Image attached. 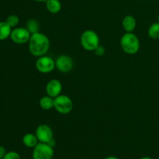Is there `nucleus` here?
<instances>
[{
	"label": "nucleus",
	"instance_id": "f257e3e1",
	"mask_svg": "<svg viewBox=\"0 0 159 159\" xmlns=\"http://www.w3.org/2000/svg\"><path fill=\"white\" fill-rule=\"evenodd\" d=\"M50 48V40L45 34L36 33L31 35L29 40V50L31 54L40 57L46 54Z\"/></svg>",
	"mask_w": 159,
	"mask_h": 159
},
{
	"label": "nucleus",
	"instance_id": "f03ea898",
	"mask_svg": "<svg viewBox=\"0 0 159 159\" xmlns=\"http://www.w3.org/2000/svg\"><path fill=\"white\" fill-rule=\"evenodd\" d=\"M120 45L123 51L129 54H136L140 48L139 40L132 33H127L121 37Z\"/></svg>",
	"mask_w": 159,
	"mask_h": 159
},
{
	"label": "nucleus",
	"instance_id": "7ed1b4c3",
	"mask_svg": "<svg viewBox=\"0 0 159 159\" xmlns=\"http://www.w3.org/2000/svg\"><path fill=\"white\" fill-rule=\"evenodd\" d=\"M81 43L84 49L86 51H95L99 45V36L92 30H85L81 36Z\"/></svg>",
	"mask_w": 159,
	"mask_h": 159
},
{
	"label": "nucleus",
	"instance_id": "20e7f679",
	"mask_svg": "<svg viewBox=\"0 0 159 159\" xmlns=\"http://www.w3.org/2000/svg\"><path fill=\"white\" fill-rule=\"evenodd\" d=\"M39 142L46 143L53 148L55 146V141L54 139V134L52 129L46 124L40 125L36 130L35 133Z\"/></svg>",
	"mask_w": 159,
	"mask_h": 159
},
{
	"label": "nucleus",
	"instance_id": "39448f33",
	"mask_svg": "<svg viewBox=\"0 0 159 159\" xmlns=\"http://www.w3.org/2000/svg\"><path fill=\"white\" fill-rule=\"evenodd\" d=\"M54 108L61 114L69 113L73 109L72 100L66 95H59L54 98Z\"/></svg>",
	"mask_w": 159,
	"mask_h": 159
},
{
	"label": "nucleus",
	"instance_id": "423d86ee",
	"mask_svg": "<svg viewBox=\"0 0 159 159\" xmlns=\"http://www.w3.org/2000/svg\"><path fill=\"white\" fill-rule=\"evenodd\" d=\"M54 156V148L46 143L39 142L33 151L34 159H51Z\"/></svg>",
	"mask_w": 159,
	"mask_h": 159
},
{
	"label": "nucleus",
	"instance_id": "0eeeda50",
	"mask_svg": "<svg viewBox=\"0 0 159 159\" xmlns=\"http://www.w3.org/2000/svg\"><path fill=\"white\" fill-rule=\"evenodd\" d=\"M55 61L48 56H40L36 61V68L41 73H49L55 68Z\"/></svg>",
	"mask_w": 159,
	"mask_h": 159
},
{
	"label": "nucleus",
	"instance_id": "6e6552de",
	"mask_svg": "<svg viewBox=\"0 0 159 159\" xmlns=\"http://www.w3.org/2000/svg\"><path fill=\"white\" fill-rule=\"evenodd\" d=\"M30 37V33L28 31L26 28L23 27H16L12 30L10 35L11 40L14 43H18V44H23L26 42H29Z\"/></svg>",
	"mask_w": 159,
	"mask_h": 159
},
{
	"label": "nucleus",
	"instance_id": "1a4fd4ad",
	"mask_svg": "<svg viewBox=\"0 0 159 159\" xmlns=\"http://www.w3.org/2000/svg\"><path fill=\"white\" fill-rule=\"evenodd\" d=\"M56 68L61 72H68L74 65L73 60L68 55H61L55 61Z\"/></svg>",
	"mask_w": 159,
	"mask_h": 159
},
{
	"label": "nucleus",
	"instance_id": "9d476101",
	"mask_svg": "<svg viewBox=\"0 0 159 159\" xmlns=\"http://www.w3.org/2000/svg\"><path fill=\"white\" fill-rule=\"evenodd\" d=\"M62 90V85L57 79H52L49 81L46 85V92L48 96L55 98L61 95Z\"/></svg>",
	"mask_w": 159,
	"mask_h": 159
},
{
	"label": "nucleus",
	"instance_id": "9b49d317",
	"mask_svg": "<svg viewBox=\"0 0 159 159\" xmlns=\"http://www.w3.org/2000/svg\"><path fill=\"white\" fill-rule=\"evenodd\" d=\"M122 25L127 33H131L136 27V20L132 16H126L123 20Z\"/></svg>",
	"mask_w": 159,
	"mask_h": 159
},
{
	"label": "nucleus",
	"instance_id": "f8f14e48",
	"mask_svg": "<svg viewBox=\"0 0 159 159\" xmlns=\"http://www.w3.org/2000/svg\"><path fill=\"white\" fill-rule=\"evenodd\" d=\"M23 143L26 147L34 148L38 144L39 141L36 134H26L23 136Z\"/></svg>",
	"mask_w": 159,
	"mask_h": 159
},
{
	"label": "nucleus",
	"instance_id": "ddd939ff",
	"mask_svg": "<svg viewBox=\"0 0 159 159\" xmlns=\"http://www.w3.org/2000/svg\"><path fill=\"white\" fill-rule=\"evenodd\" d=\"M46 8L51 13H57L61 9V3L59 0H47Z\"/></svg>",
	"mask_w": 159,
	"mask_h": 159
},
{
	"label": "nucleus",
	"instance_id": "4468645a",
	"mask_svg": "<svg viewBox=\"0 0 159 159\" xmlns=\"http://www.w3.org/2000/svg\"><path fill=\"white\" fill-rule=\"evenodd\" d=\"M12 28L6 21L0 22V40H4L10 37Z\"/></svg>",
	"mask_w": 159,
	"mask_h": 159
},
{
	"label": "nucleus",
	"instance_id": "2eb2a0df",
	"mask_svg": "<svg viewBox=\"0 0 159 159\" xmlns=\"http://www.w3.org/2000/svg\"><path fill=\"white\" fill-rule=\"evenodd\" d=\"M40 107L44 110H49L54 107V98L51 97L49 96H46L42 97L40 99Z\"/></svg>",
	"mask_w": 159,
	"mask_h": 159
},
{
	"label": "nucleus",
	"instance_id": "dca6fc26",
	"mask_svg": "<svg viewBox=\"0 0 159 159\" xmlns=\"http://www.w3.org/2000/svg\"><path fill=\"white\" fill-rule=\"evenodd\" d=\"M26 29L30 33L31 35L36 34V33H38L39 29H40L38 22L35 20H30L26 23Z\"/></svg>",
	"mask_w": 159,
	"mask_h": 159
},
{
	"label": "nucleus",
	"instance_id": "f3484780",
	"mask_svg": "<svg viewBox=\"0 0 159 159\" xmlns=\"http://www.w3.org/2000/svg\"><path fill=\"white\" fill-rule=\"evenodd\" d=\"M148 35L152 39H159V23L151 25L148 29Z\"/></svg>",
	"mask_w": 159,
	"mask_h": 159
},
{
	"label": "nucleus",
	"instance_id": "a211bd4d",
	"mask_svg": "<svg viewBox=\"0 0 159 159\" xmlns=\"http://www.w3.org/2000/svg\"><path fill=\"white\" fill-rule=\"evenodd\" d=\"M19 21H20V20H19V17L16 15L9 16L6 20V23L9 24V26H10L11 28L16 27V26L18 25Z\"/></svg>",
	"mask_w": 159,
	"mask_h": 159
},
{
	"label": "nucleus",
	"instance_id": "6ab92c4d",
	"mask_svg": "<svg viewBox=\"0 0 159 159\" xmlns=\"http://www.w3.org/2000/svg\"><path fill=\"white\" fill-rule=\"evenodd\" d=\"M2 159H20V156L17 152H6V154L3 157Z\"/></svg>",
	"mask_w": 159,
	"mask_h": 159
},
{
	"label": "nucleus",
	"instance_id": "aec40b11",
	"mask_svg": "<svg viewBox=\"0 0 159 159\" xmlns=\"http://www.w3.org/2000/svg\"><path fill=\"white\" fill-rule=\"evenodd\" d=\"M94 51H95V53H96V55L102 56V55H103L104 53H105V49H104V48L102 46L99 45V46L96 48V49Z\"/></svg>",
	"mask_w": 159,
	"mask_h": 159
},
{
	"label": "nucleus",
	"instance_id": "412c9836",
	"mask_svg": "<svg viewBox=\"0 0 159 159\" xmlns=\"http://www.w3.org/2000/svg\"><path fill=\"white\" fill-rule=\"evenodd\" d=\"M6 154V148H5L4 147H2V146H0V158L2 159Z\"/></svg>",
	"mask_w": 159,
	"mask_h": 159
},
{
	"label": "nucleus",
	"instance_id": "4be33fe9",
	"mask_svg": "<svg viewBox=\"0 0 159 159\" xmlns=\"http://www.w3.org/2000/svg\"><path fill=\"white\" fill-rule=\"evenodd\" d=\"M105 159H119V158H116V157L115 156H109V157H107Z\"/></svg>",
	"mask_w": 159,
	"mask_h": 159
},
{
	"label": "nucleus",
	"instance_id": "5701e85b",
	"mask_svg": "<svg viewBox=\"0 0 159 159\" xmlns=\"http://www.w3.org/2000/svg\"><path fill=\"white\" fill-rule=\"evenodd\" d=\"M33 1L38 2H46L47 0H33Z\"/></svg>",
	"mask_w": 159,
	"mask_h": 159
},
{
	"label": "nucleus",
	"instance_id": "b1692460",
	"mask_svg": "<svg viewBox=\"0 0 159 159\" xmlns=\"http://www.w3.org/2000/svg\"><path fill=\"white\" fill-rule=\"evenodd\" d=\"M141 159H152V158H150V157H143V158Z\"/></svg>",
	"mask_w": 159,
	"mask_h": 159
},
{
	"label": "nucleus",
	"instance_id": "393cba45",
	"mask_svg": "<svg viewBox=\"0 0 159 159\" xmlns=\"http://www.w3.org/2000/svg\"><path fill=\"white\" fill-rule=\"evenodd\" d=\"M158 22L159 23V15L158 16Z\"/></svg>",
	"mask_w": 159,
	"mask_h": 159
},
{
	"label": "nucleus",
	"instance_id": "a878e982",
	"mask_svg": "<svg viewBox=\"0 0 159 159\" xmlns=\"http://www.w3.org/2000/svg\"><path fill=\"white\" fill-rule=\"evenodd\" d=\"M0 159H2V158H0Z\"/></svg>",
	"mask_w": 159,
	"mask_h": 159
}]
</instances>
